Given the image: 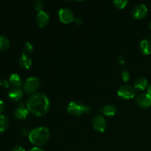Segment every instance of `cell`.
Masks as SVG:
<instances>
[{
    "instance_id": "6da1fadb",
    "label": "cell",
    "mask_w": 151,
    "mask_h": 151,
    "mask_svg": "<svg viewBox=\"0 0 151 151\" xmlns=\"http://www.w3.org/2000/svg\"><path fill=\"white\" fill-rule=\"evenodd\" d=\"M27 108L29 112L36 116H44L50 110V100L43 93L31 94L27 100Z\"/></svg>"
},
{
    "instance_id": "7a4b0ae2",
    "label": "cell",
    "mask_w": 151,
    "mask_h": 151,
    "mask_svg": "<svg viewBox=\"0 0 151 151\" xmlns=\"http://www.w3.org/2000/svg\"><path fill=\"white\" fill-rule=\"evenodd\" d=\"M50 132L45 127H38L29 131V139L35 146H42L48 142Z\"/></svg>"
},
{
    "instance_id": "3957f363",
    "label": "cell",
    "mask_w": 151,
    "mask_h": 151,
    "mask_svg": "<svg viewBox=\"0 0 151 151\" xmlns=\"http://www.w3.org/2000/svg\"><path fill=\"white\" fill-rule=\"evenodd\" d=\"M67 111L73 116H81L91 111V107L79 101H72L68 104Z\"/></svg>"
},
{
    "instance_id": "277c9868",
    "label": "cell",
    "mask_w": 151,
    "mask_h": 151,
    "mask_svg": "<svg viewBox=\"0 0 151 151\" xmlns=\"http://www.w3.org/2000/svg\"><path fill=\"white\" fill-rule=\"evenodd\" d=\"M40 85L39 79L36 77H30L24 83V90L27 94H35Z\"/></svg>"
},
{
    "instance_id": "5b68a950",
    "label": "cell",
    "mask_w": 151,
    "mask_h": 151,
    "mask_svg": "<svg viewBox=\"0 0 151 151\" xmlns=\"http://www.w3.org/2000/svg\"><path fill=\"white\" fill-rule=\"evenodd\" d=\"M117 94L122 99H132L136 95L135 88L132 86L125 84L118 88Z\"/></svg>"
},
{
    "instance_id": "8992f818",
    "label": "cell",
    "mask_w": 151,
    "mask_h": 151,
    "mask_svg": "<svg viewBox=\"0 0 151 151\" xmlns=\"http://www.w3.org/2000/svg\"><path fill=\"white\" fill-rule=\"evenodd\" d=\"M58 16L60 22L64 24H69L74 22L75 16L73 12L69 7H62L58 10Z\"/></svg>"
},
{
    "instance_id": "52a82bcc",
    "label": "cell",
    "mask_w": 151,
    "mask_h": 151,
    "mask_svg": "<svg viewBox=\"0 0 151 151\" xmlns=\"http://www.w3.org/2000/svg\"><path fill=\"white\" fill-rule=\"evenodd\" d=\"M147 7L144 4H138L131 10V15L133 17L137 19H142L147 14Z\"/></svg>"
},
{
    "instance_id": "ba28073f",
    "label": "cell",
    "mask_w": 151,
    "mask_h": 151,
    "mask_svg": "<svg viewBox=\"0 0 151 151\" xmlns=\"http://www.w3.org/2000/svg\"><path fill=\"white\" fill-rule=\"evenodd\" d=\"M92 125L94 129L99 132H104L107 128V124L105 118L101 115H97L92 120Z\"/></svg>"
},
{
    "instance_id": "9c48e42d",
    "label": "cell",
    "mask_w": 151,
    "mask_h": 151,
    "mask_svg": "<svg viewBox=\"0 0 151 151\" xmlns=\"http://www.w3.org/2000/svg\"><path fill=\"white\" fill-rule=\"evenodd\" d=\"M29 111L27 108V105L22 102L18 105L17 107L14 110V116L16 119H24L27 116Z\"/></svg>"
},
{
    "instance_id": "30bf717a",
    "label": "cell",
    "mask_w": 151,
    "mask_h": 151,
    "mask_svg": "<svg viewBox=\"0 0 151 151\" xmlns=\"http://www.w3.org/2000/svg\"><path fill=\"white\" fill-rule=\"evenodd\" d=\"M50 22V15L44 10L38 12L36 16V23L39 27L43 28L47 26Z\"/></svg>"
},
{
    "instance_id": "8fae6325",
    "label": "cell",
    "mask_w": 151,
    "mask_h": 151,
    "mask_svg": "<svg viewBox=\"0 0 151 151\" xmlns=\"http://www.w3.org/2000/svg\"><path fill=\"white\" fill-rule=\"evenodd\" d=\"M137 103L139 107L147 109L151 106V95L147 93L141 94L137 97Z\"/></svg>"
},
{
    "instance_id": "7c38bea8",
    "label": "cell",
    "mask_w": 151,
    "mask_h": 151,
    "mask_svg": "<svg viewBox=\"0 0 151 151\" xmlns=\"http://www.w3.org/2000/svg\"><path fill=\"white\" fill-rule=\"evenodd\" d=\"M23 90L20 87H13L10 88L9 91L8 97L14 101H18L22 99V97H23Z\"/></svg>"
},
{
    "instance_id": "4fadbf2b",
    "label": "cell",
    "mask_w": 151,
    "mask_h": 151,
    "mask_svg": "<svg viewBox=\"0 0 151 151\" xmlns=\"http://www.w3.org/2000/svg\"><path fill=\"white\" fill-rule=\"evenodd\" d=\"M19 63L21 67L24 69H28L32 66V59L26 53H22L19 59Z\"/></svg>"
},
{
    "instance_id": "5bb4252c",
    "label": "cell",
    "mask_w": 151,
    "mask_h": 151,
    "mask_svg": "<svg viewBox=\"0 0 151 151\" xmlns=\"http://www.w3.org/2000/svg\"><path fill=\"white\" fill-rule=\"evenodd\" d=\"M139 48L143 55H150L151 53V41L148 38L142 40L139 44Z\"/></svg>"
},
{
    "instance_id": "9a60e30c",
    "label": "cell",
    "mask_w": 151,
    "mask_h": 151,
    "mask_svg": "<svg viewBox=\"0 0 151 151\" xmlns=\"http://www.w3.org/2000/svg\"><path fill=\"white\" fill-rule=\"evenodd\" d=\"M100 111L103 114L107 116H111L116 114V113L117 112V109L114 105H106V106L102 107Z\"/></svg>"
},
{
    "instance_id": "2e32d148",
    "label": "cell",
    "mask_w": 151,
    "mask_h": 151,
    "mask_svg": "<svg viewBox=\"0 0 151 151\" xmlns=\"http://www.w3.org/2000/svg\"><path fill=\"white\" fill-rule=\"evenodd\" d=\"M147 80L144 77L137 78L134 82V88L138 90H144L147 86Z\"/></svg>"
},
{
    "instance_id": "e0dca14e",
    "label": "cell",
    "mask_w": 151,
    "mask_h": 151,
    "mask_svg": "<svg viewBox=\"0 0 151 151\" xmlns=\"http://www.w3.org/2000/svg\"><path fill=\"white\" fill-rule=\"evenodd\" d=\"M9 81L12 85L14 86V87H19L22 84V78L20 75L17 73H13L10 75Z\"/></svg>"
},
{
    "instance_id": "ac0fdd59",
    "label": "cell",
    "mask_w": 151,
    "mask_h": 151,
    "mask_svg": "<svg viewBox=\"0 0 151 151\" xmlns=\"http://www.w3.org/2000/svg\"><path fill=\"white\" fill-rule=\"evenodd\" d=\"M8 125L9 119L7 116L4 114H0V133L5 131Z\"/></svg>"
},
{
    "instance_id": "d6986e66",
    "label": "cell",
    "mask_w": 151,
    "mask_h": 151,
    "mask_svg": "<svg viewBox=\"0 0 151 151\" xmlns=\"http://www.w3.org/2000/svg\"><path fill=\"white\" fill-rule=\"evenodd\" d=\"M10 40L5 35H0V50H5L10 47Z\"/></svg>"
},
{
    "instance_id": "ffe728a7",
    "label": "cell",
    "mask_w": 151,
    "mask_h": 151,
    "mask_svg": "<svg viewBox=\"0 0 151 151\" xmlns=\"http://www.w3.org/2000/svg\"><path fill=\"white\" fill-rule=\"evenodd\" d=\"M128 0H114L113 3L117 8L123 9L128 4Z\"/></svg>"
},
{
    "instance_id": "44dd1931",
    "label": "cell",
    "mask_w": 151,
    "mask_h": 151,
    "mask_svg": "<svg viewBox=\"0 0 151 151\" xmlns=\"http://www.w3.org/2000/svg\"><path fill=\"white\" fill-rule=\"evenodd\" d=\"M23 50L24 53L29 54V53H31L33 51V46H32V44L29 41H27L26 43H24L23 46Z\"/></svg>"
},
{
    "instance_id": "7402d4cb",
    "label": "cell",
    "mask_w": 151,
    "mask_h": 151,
    "mask_svg": "<svg viewBox=\"0 0 151 151\" xmlns=\"http://www.w3.org/2000/svg\"><path fill=\"white\" fill-rule=\"evenodd\" d=\"M34 7L37 11H41L44 8V3L42 1H36L34 3Z\"/></svg>"
},
{
    "instance_id": "603a6c76",
    "label": "cell",
    "mask_w": 151,
    "mask_h": 151,
    "mask_svg": "<svg viewBox=\"0 0 151 151\" xmlns=\"http://www.w3.org/2000/svg\"><path fill=\"white\" fill-rule=\"evenodd\" d=\"M121 77H122V81H125V82H127V81H129L130 79V74L129 72L127 70H123L121 73Z\"/></svg>"
},
{
    "instance_id": "cb8c5ba5",
    "label": "cell",
    "mask_w": 151,
    "mask_h": 151,
    "mask_svg": "<svg viewBox=\"0 0 151 151\" xmlns=\"http://www.w3.org/2000/svg\"><path fill=\"white\" fill-rule=\"evenodd\" d=\"M116 59H117V61L119 62L122 66H125V65L126 64V61H125V58L122 57V56H118Z\"/></svg>"
},
{
    "instance_id": "d4e9b609",
    "label": "cell",
    "mask_w": 151,
    "mask_h": 151,
    "mask_svg": "<svg viewBox=\"0 0 151 151\" xmlns=\"http://www.w3.org/2000/svg\"><path fill=\"white\" fill-rule=\"evenodd\" d=\"M11 151H25V149L22 146L16 145L12 148Z\"/></svg>"
},
{
    "instance_id": "484cf974",
    "label": "cell",
    "mask_w": 151,
    "mask_h": 151,
    "mask_svg": "<svg viewBox=\"0 0 151 151\" xmlns=\"http://www.w3.org/2000/svg\"><path fill=\"white\" fill-rule=\"evenodd\" d=\"M10 81H7V80L6 79L2 80V81L1 82V85L3 86L4 87H5V88H8L9 86H10Z\"/></svg>"
},
{
    "instance_id": "4316f807",
    "label": "cell",
    "mask_w": 151,
    "mask_h": 151,
    "mask_svg": "<svg viewBox=\"0 0 151 151\" xmlns=\"http://www.w3.org/2000/svg\"><path fill=\"white\" fill-rule=\"evenodd\" d=\"M5 108H6V105L4 103V102L3 100H0V113L4 111L5 110Z\"/></svg>"
},
{
    "instance_id": "83f0119b",
    "label": "cell",
    "mask_w": 151,
    "mask_h": 151,
    "mask_svg": "<svg viewBox=\"0 0 151 151\" xmlns=\"http://www.w3.org/2000/svg\"><path fill=\"white\" fill-rule=\"evenodd\" d=\"M74 22L75 23L76 25H82L83 24V20L80 17L75 18L74 19Z\"/></svg>"
},
{
    "instance_id": "f1b7e54d",
    "label": "cell",
    "mask_w": 151,
    "mask_h": 151,
    "mask_svg": "<svg viewBox=\"0 0 151 151\" xmlns=\"http://www.w3.org/2000/svg\"><path fill=\"white\" fill-rule=\"evenodd\" d=\"M29 151H45V150H44V149L41 148V147H32V148H31Z\"/></svg>"
},
{
    "instance_id": "f546056e",
    "label": "cell",
    "mask_w": 151,
    "mask_h": 151,
    "mask_svg": "<svg viewBox=\"0 0 151 151\" xmlns=\"http://www.w3.org/2000/svg\"><path fill=\"white\" fill-rule=\"evenodd\" d=\"M29 132H28L27 131V129H22V134L23 136H25V135H27V134H28V136H29Z\"/></svg>"
},
{
    "instance_id": "4dcf8cb0",
    "label": "cell",
    "mask_w": 151,
    "mask_h": 151,
    "mask_svg": "<svg viewBox=\"0 0 151 151\" xmlns=\"http://www.w3.org/2000/svg\"><path fill=\"white\" fill-rule=\"evenodd\" d=\"M147 94H149L150 95H151V84L147 86Z\"/></svg>"
},
{
    "instance_id": "1f68e13d",
    "label": "cell",
    "mask_w": 151,
    "mask_h": 151,
    "mask_svg": "<svg viewBox=\"0 0 151 151\" xmlns=\"http://www.w3.org/2000/svg\"><path fill=\"white\" fill-rule=\"evenodd\" d=\"M149 27H150V28L151 29V21L150 22V24H149Z\"/></svg>"
},
{
    "instance_id": "d6a6232c",
    "label": "cell",
    "mask_w": 151,
    "mask_h": 151,
    "mask_svg": "<svg viewBox=\"0 0 151 151\" xmlns=\"http://www.w3.org/2000/svg\"><path fill=\"white\" fill-rule=\"evenodd\" d=\"M0 86H1V82H0Z\"/></svg>"
}]
</instances>
